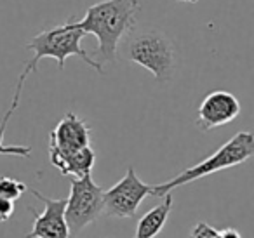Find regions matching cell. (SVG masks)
<instances>
[{
	"label": "cell",
	"mask_w": 254,
	"mask_h": 238,
	"mask_svg": "<svg viewBox=\"0 0 254 238\" xmlns=\"http://www.w3.org/2000/svg\"><path fill=\"white\" fill-rule=\"evenodd\" d=\"M49 160L63 176L71 178H84L91 174L96 162V153L91 146H85L73 153H54L49 151Z\"/></svg>",
	"instance_id": "cell-10"
},
{
	"label": "cell",
	"mask_w": 254,
	"mask_h": 238,
	"mask_svg": "<svg viewBox=\"0 0 254 238\" xmlns=\"http://www.w3.org/2000/svg\"><path fill=\"white\" fill-rule=\"evenodd\" d=\"M240 113V103L232 92L212 91L202 99L198 106L197 125L202 130H211L216 127L233 122Z\"/></svg>",
	"instance_id": "cell-8"
},
{
	"label": "cell",
	"mask_w": 254,
	"mask_h": 238,
	"mask_svg": "<svg viewBox=\"0 0 254 238\" xmlns=\"http://www.w3.org/2000/svg\"><path fill=\"white\" fill-rule=\"evenodd\" d=\"M139 9L141 0H103L91 5L84 18L77 21L85 35L98 39V49L92 58L98 66L115 61L119 42L134 28Z\"/></svg>",
	"instance_id": "cell-1"
},
{
	"label": "cell",
	"mask_w": 254,
	"mask_h": 238,
	"mask_svg": "<svg viewBox=\"0 0 254 238\" xmlns=\"http://www.w3.org/2000/svg\"><path fill=\"white\" fill-rule=\"evenodd\" d=\"M21 87L16 85V92L12 96V103H11V108L7 110V113L4 115V120L0 123V155H12V157H23V158H28L32 155V148L30 146H19V144H4V132H5V127H7V122L11 120L12 113L14 110L18 108L19 105V98H21Z\"/></svg>",
	"instance_id": "cell-12"
},
{
	"label": "cell",
	"mask_w": 254,
	"mask_h": 238,
	"mask_svg": "<svg viewBox=\"0 0 254 238\" xmlns=\"http://www.w3.org/2000/svg\"><path fill=\"white\" fill-rule=\"evenodd\" d=\"M32 193L44 203V212L39 214L30 207V212L35 219H33L32 231L26 235V238H70L68 224L64 221L66 198H49L37 189H32Z\"/></svg>",
	"instance_id": "cell-7"
},
{
	"label": "cell",
	"mask_w": 254,
	"mask_h": 238,
	"mask_svg": "<svg viewBox=\"0 0 254 238\" xmlns=\"http://www.w3.org/2000/svg\"><path fill=\"white\" fill-rule=\"evenodd\" d=\"M153 186L138 178L134 167H129L122 179L103 191V214L119 219H131L138 212V207L146 196H152Z\"/></svg>",
	"instance_id": "cell-6"
},
{
	"label": "cell",
	"mask_w": 254,
	"mask_h": 238,
	"mask_svg": "<svg viewBox=\"0 0 254 238\" xmlns=\"http://www.w3.org/2000/svg\"><path fill=\"white\" fill-rule=\"evenodd\" d=\"M85 33L78 28L77 23H64V25L54 26V28L44 30L39 35H35L28 44L26 49L32 51L33 58L26 63V68L23 70V73L19 75V78L26 80L30 73H35L37 64L44 60V58H53L60 64V70H64V63L68 58L77 56L82 61L89 64L91 68H94L98 73H103V68L92 61V58L82 49L80 42L84 39Z\"/></svg>",
	"instance_id": "cell-2"
},
{
	"label": "cell",
	"mask_w": 254,
	"mask_h": 238,
	"mask_svg": "<svg viewBox=\"0 0 254 238\" xmlns=\"http://www.w3.org/2000/svg\"><path fill=\"white\" fill-rule=\"evenodd\" d=\"M127 58L148 70L159 82L169 80L176 70V49L166 33L159 30L143 32L127 46Z\"/></svg>",
	"instance_id": "cell-4"
},
{
	"label": "cell",
	"mask_w": 254,
	"mask_h": 238,
	"mask_svg": "<svg viewBox=\"0 0 254 238\" xmlns=\"http://www.w3.org/2000/svg\"><path fill=\"white\" fill-rule=\"evenodd\" d=\"M103 214V189L92 181V176L71 178L70 195L64 205V221L70 237L78 235Z\"/></svg>",
	"instance_id": "cell-5"
},
{
	"label": "cell",
	"mask_w": 254,
	"mask_h": 238,
	"mask_svg": "<svg viewBox=\"0 0 254 238\" xmlns=\"http://www.w3.org/2000/svg\"><path fill=\"white\" fill-rule=\"evenodd\" d=\"M253 155H254L253 134L247 132V130L237 132L228 143H225L221 148H218L211 157L202 160L200 164L180 172V174L171 179V181L153 186L152 196H166V195H169L173 189L180 188V186H183V184H188V182L197 181V179L204 178V176L214 174V172H219V171H223V169H230V167H233V165L244 164V162L249 160Z\"/></svg>",
	"instance_id": "cell-3"
},
{
	"label": "cell",
	"mask_w": 254,
	"mask_h": 238,
	"mask_svg": "<svg viewBox=\"0 0 254 238\" xmlns=\"http://www.w3.org/2000/svg\"><path fill=\"white\" fill-rule=\"evenodd\" d=\"M216 233L218 230L212 228L211 224L207 223H197L190 231V237L188 238H216Z\"/></svg>",
	"instance_id": "cell-14"
},
{
	"label": "cell",
	"mask_w": 254,
	"mask_h": 238,
	"mask_svg": "<svg viewBox=\"0 0 254 238\" xmlns=\"http://www.w3.org/2000/svg\"><path fill=\"white\" fill-rule=\"evenodd\" d=\"M178 2H188V4H195V2H198V0H178Z\"/></svg>",
	"instance_id": "cell-17"
},
{
	"label": "cell",
	"mask_w": 254,
	"mask_h": 238,
	"mask_svg": "<svg viewBox=\"0 0 254 238\" xmlns=\"http://www.w3.org/2000/svg\"><path fill=\"white\" fill-rule=\"evenodd\" d=\"M26 191V184L23 181H18V179H12V178H0V198H5V200H16Z\"/></svg>",
	"instance_id": "cell-13"
},
{
	"label": "cell",
	"mask_w": 254,
	"mask_h": 238,
	"mask_svg": "<svg viewBox=\"0 0 254 238\" xmlns=\"http://www.w3.org/2000/svg\"><path fill=\"white\" fill-rule=\"evenodd\" d=\"M171 209H173V196H171V193H169V195L164 196V202L160 203V205L150 209L148 212L138 221L134 238H155L157 235L162 231V228L166 226Z\"/></svg>",
	"instance_id": "cell-11"
},
{
	"label": "cell",
	"mask_w": 254,
	"mask_h": 238,
	"mask_svg": "<svg viewBox=\"0 0 254 238\" xmlns=\"http://www.w3.org/2000/svg\"><path fill=\"white\" fill-rule=\"evenodd\" d=\"M216 238H242L240 233L233 228H226V230H221L216 233Z\"/></svg>",
	"instance_id": "cell-16"
},
{
	"label": "cell",
	"mask_w": 254,
	"mask_h": 238,
	"mask_svg": "<svg viewBox=\"0 0 254 238\" xmlns=\"http://www.w3.org/2000/svg\"><path fill=\"white\" fill-rule=\"evenodd\" d=\"M12 214H14V202L12 200L0 198V223L9 221Z\"/></svg>",
	"instance_id": "cell-15"
},
{
	"label": "cell",
	"mask_w": 254,
	"mask_h": 238,
	"mask_svg": "<svg viewBox=\"0 0 254 238\" xmlns=\"http://www.w3.org/2000/svg\"><path fill=\"white\" fill-rule=\"evenodd\" d=\"M89 139H91V127L73 112H68L49 134V151L73 153L89 146Z\"/></svg>",
	"instance_id": "cell-9"
}]
</instances>
